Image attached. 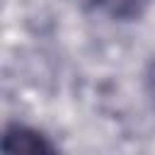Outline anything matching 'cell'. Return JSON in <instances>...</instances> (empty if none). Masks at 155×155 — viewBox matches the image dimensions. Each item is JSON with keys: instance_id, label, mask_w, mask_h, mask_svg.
Segmentation results:
<instances>
[{"instance_id": "obj_2", "label": "cell", "mask_w": 155, "mask_h": 155, "mask_svg": "<svg viewBox=\"0 0 155 155\" xmlns=\"http://www.w3.org/2000/svg\"><path fill=\"white\" fill-rule=\"evenodd\" d=\"M150 0H92V7L104 12L111 19L119 22H131L143 17V12L148 10Z\"/></svg>"}, {"instance_id": "obj_1", "label": "cell", "mask_w": 155, "mask_h": 155, "mask_svg": "<svg viewBox=\"0 0 155 155\" xmlns=\"http://www.w3.org/2000/svg\"><path fill=\"white\" fill-rule=\"evenodd\" d=\"M2 150L5 153H53L56 145L44 133L24 124H7L2 133Z\"/></svg>"}, {"instance_id": "obj_3", "label": "cell", "mask_w": 155, "mask_h": 155, "mask_svg": "<svg viewBox=\"0 0 155 155\" xmlns=\"http://www.w3.org/2000/svg\"><path fill=\"white\" fill-rule=\"evenodd\" d=\"M145 94H148V99L155 109V61H150V65L145 70Z\"/></svg>"}]
</instances>
